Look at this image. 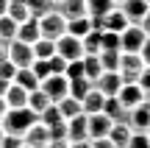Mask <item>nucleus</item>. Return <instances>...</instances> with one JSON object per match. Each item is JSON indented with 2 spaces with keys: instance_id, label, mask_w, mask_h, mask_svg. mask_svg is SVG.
Instances as JSON below:
<instances>
[{
  "instance_id": "58836bf2",
  "label": "nucleus",
  "mask_w": 150,
  "mask_h": 148,
  "mask_svg": "<svg viewBox=\"0 0 150 148\" xmlns=\"http://www.w3.org/2000/svg\"><path fill=\"white\" fill-rule=\"evenodd\" d=\"M67 78H83V59H75V61H67V70H64Z\"/></svg>"
},
{
  "instance_id": "a211bd4d",
  "label": "nucleus",
  "mask_w": 150,
  "mask_h": 148,
  "mask_svg": "<svg viewBox=\"0 0 150 148\" xmlns=\"http://www.w3.org/2000/svg\"><path fill=\"white\" fill-rule=\"evenodd\" d=\"M17 39H20V42H28V45H33L39 39V20H36V17H28L25 22H20Z\"/></svg>"
},
{
  "instance_id": "f3484780",
  "label": "nucleus",
  "mask_w": 150,
  "mask_h": 148,
  "mask_svg": "<svg viewBox=\"0 0 150 148\" xmlns=\"http://www.w3.org/2000/svg\"><path fill=\"white\" fill-rule=\"evenodd\" d=\"M11 84H17V87H22L25 92H31V89L39 87V78L33 76L31 67H17V70H14V78H11Z\"/></svg>"
},
{
  "instance_id": "864d4df0",
  "label": "nucleus",
  "mask_w": 150,
  "mask_h": 148,
  "mask_svg": "<svg viewBox=\"0 0 150 148\" xmlns=\"http://www.w3.org/2000/svg\"><path fill=\"white\" fill-rule=\"evenodd\" d=\"M6 109H8V106H6V101L0 98V120H3V115H6Z\"/></svg>"
},
{
  "instance_id": "4d7b16f0",
  "label": "nucleus",
  "mask_w": 150,
  "mask_h": 148,
  "mask_svg": "<svg viewBox=\"0 0 150 148\" xmlns=\"http://www.w3.org/2000/svg\"><path fill=\"white\" fill-rule=\"evenodd\" d=\"M20 148H31V145H25V143H22V145H20Z\"/></svg>"
},
{
  "instance_id": "6ab92c4d",
  "label": "nucleus",
  "mask_w": 150,
  "mask_h": 148,
  "mask_svg": "<svg viewBox=\"0 0 150 148\" xmlns=\"http://www.w3.org/2000/svg\"><path fill=\"white\" fill-rule=\"evenodd\" d=\"M3 101H6L8 109H22V106H28V92H25L22 87H17V84H11V87L6 89Z\"/></svg>"
},
{
  "instance_id": "6e6552de",
  "label": "nucleus",
  "mask_w": 150,
  "mask_h": 148,
  "mask_svg": "<svg viewBox=\"0 0 150 148\" xmlns=\"http://www.w3.org/2000/svg\"><path fill=\"white\" fill-rule=\"evenodd\" d=\"M56 53L67 61H75V59H83V45H81V39L64 34V36L56 39Z\"/></svg>"
},
{
  "instance_id": "79ce46f5",
  "label": "nucleus",
  "mask_w": 150,
  "mask_h": 148,
  "mask_svg": "<svg viewBox=\"0 0 150 148\" xmlns=\"http://www.w3.org/2000/svg\"><path fill=\"white\" fill-rule=\"evenodd\" d=\"M139 89L142 92H145V101H150V67H145V70H142V76H139Z\"/></svg>"
},
{
  "instance_id": "3c124183",
  "label": "nucleus",
  "mask_w": 150,
  "mask_h": 148,
  "mask_svg": "<svg viewBox=\"0 0 150 148\" xmlns=\"http://www.w3.org/2000/svg\"><path fill=\"white\" fill-rule=\"evenodd\" d=\"M8 87H11V81H6V78H0V98L6 95V89H8Z\"/></svg>"
},
{
  "instance_id": "13d9d810",
  "label": "nucleus",
  "mask_w": 150,
  "mask_h": 148,
  "mask_svg": "<svg viewBox=\"0 0 150 148\" xmlns=\"http://www.w3.org/2000/svg\"><path fill=\"white\" fill-rule=\"evenodd\" d=\"M111 148H125V145H111Z\"/></svg>"
},
{
  "instance_id": "5701e85b",
  "label": "nucleus",
  "mask_w": 150,
  "mask_h": 148,
  "mask_svg": "<svg viewBox=\"0 0 150 148\" xmlns=\"http://www.w3.org/2000/svg\"><path fill=\"white\" fill-rule=\"evenodd\" d=\"M6 17H11L14 22H25L28 17H31V11H28L25 0H8V6H6Z\"/></svg>"
},
{
  "instance_id": "a19ab883",
  "label": "nucleus",
  "mask_w": 150,
  "mask_h": 148,
  "mask_svg": "<svg viewBox=\"0 0 150 148\" xmlns=\"http://www.w3.org/2000/svg\"><path fill=\"white\" fill-rule=\"evenodd\" d=\"M31 70H33V76L42 81V78H47L50 76V67H47V61L45 59H33V64H31Z\"/></svg>"
},
{
  "instance_id": "412c9836",
  "label": "nucleus",
  "mask_w": 150,
  "mask_h": 148,
  "mask_svg": "<svg viewBox=\"0 0 150 148\" xmlns=\"http://www.w3.org/2000/svg\"><path fill=\"white\" fill-rule=\"evenodd\" d=\"M50 104H53V101H50V98H47V95H45V92H42V89H39V87L28 92V109H31V112H33V115H36V117L42 115V112L47 109Z\"/></svg>"
},
{
  "instance_id": "c756f323",
  "label": "nucleus",
  "mask_w": 150,
  "mask_h": 148,
  "mask_svg": "<svg viewBox=\"0 0 150 148\" xmlns=\"http://www.w3.org/2000/svg\"><path fill=\"white\" fill-rule=\"evenodd\" d=\"M100 73H103L100 59H97V56H83V78H86V81L100 78Z\"/></svg>"
},
{
  "instance_id": "423d86ee",
  "label": "nucleus",
  "mask_w": 150,
  "mask_h": 148,
  "mask_svg": "<svg viewBox=\"0 0 150 148\" xmlns=\"http://www.w3.org/2000/svg\"><path fill=\"white\" fill-rule=\"evenodd\" d=\"M145 31L139 25H128L125 31H120V50L122 53H139V48L145 45Z\"/></svg>"
},
{
  "instance_id": "052dcab7",
  "label": "nucleus",
  "mask_w": 150,
  "mask_h": 148,
  "mask_svg": "<svg viewBox=\"0 0 150 148\" xmlns=\"http://www.w3.org/2000/svg\"><path fill=\"white\" fill-rule=\"evenodd\" d=\"M56 3H61V0H53V6H56Z\"/></svg>"
},
{
  "instance_id": "09e8293b",
  "label": "nucleus",
  "mask_w": 150,
  "mask_h": 148,
  "mask_svg": "<svg viewBox=\"0 0 150 148\" xmlns=\"http://www.w3.org/2000/svg\"><path fill=\"white\" fill-rule=\"evenodd\" d=\"M45 148H70V143L67 140H53V143H47Z\"/></svg>"
},
{
  "instance_id": "7ed1b4c3",
  "label": "nucleus",
  "mask_w": 150,
  "mask_h": 148,
  "mask_svg": "<svg viewBox=\"0 0 150 148\" xmlns=\"http://www.w3.org/2000/svg\"><path fill=\"white\" fill-rule=\"evenodd\" d=\"M142 70H145V64H142L139 53H122L120 50V78H122V84H136L142 76Z\"/></svg>"
},
{
  "instance_id": "aec40b11",
  "label": "nucleus",
  "mask_w": 150,
  "mask_h": 148,
  "mask_svg": "<svg viewBox=\"0 0 150 148\" xmlns=\"http://www.w3.org/2000/svg\"><path fill=\"white\" fill-rule=\"evenodd\" d=\"M103 28H106V31L120 34V31H125V28H128V20H125V14L117 9V6H114V9L108 11L106 17H103Z\"/></svg>"
},
{
  "instance_id": "2eb2a0df",
  "label": "nucleus",
  "mask_w": 150,
  "mask_h": 148,
  "mask_svg": "<svg viewBox=\"0 0 150 148\" xmlns=\"http://www.w3.org/2000/svg\"><path fill=\"white\" fill-rule=\"evenodd\" d=\"M56 11H59L64 20L89 17V11H86V0H61V3H56Z\"/></svg>"
},
{
  "instance_id": "20e7f679",
  "label": "nucleus",
  "mask_w": 150,
  "mask_h": 148,
  "mask_svg": "<svg viewBox=\"0 0 150 148\" xmlns=\"http://www.w3.org/2000/svg\"><path fill=\"white\" fill-rule=\"evenodd\" d=\"M39 89H42L53 104H59V101L67 98V92H70V81H67V76H47V78L39 81Z\"/></svg>"
},
{
  "instance_id": "c03bdc74",
  "label": "nucleus",
  "mask_w": 150,
  "mask_h": 148,
  "mask_svg": "<svg viewBox=\"0 0 150 148\" xmlns=\"http://www.w3.org/2000/svg\"><path fill=\"white\" fill-rule=\"evenodd\" d=\"M14 70H17V67L11 64L8 59H6V61H0V78H6V81H11V78H14Z\"/></svg>"
},
{
  "instance_id": "603ef678",
  "label": "nucleus",
  "mask_w": 150,
  "mask_h": 148,
  "mask_svg": "<svg viewBox=\"0 0 150 148\" xmlns=\"http://www.w3.org/2000/svg\"><path fill=\"white\" fill-rule=\"evenodd\" d=\"M70 148H89V140H81V143H70Z\"/></svg>"
},
{
  "instance_id": "ddd939ff",
  "label": "nucleus",
  "mask_w": 150,
  "mask_h": 148,
  "mask_svg": "<svg viewBox=\"0 0 150 148\" xmlns=\"http://www.w3.org/2000/svg\"><path fill=\"white\" fill-rule=\"evenodd\" d=\"M81 140H89V129H86V115H75L67 120V143H81Z\"/></svg>"
},
{
  "instance_id": "cd10ccee",
  "label": "nucleus",
  "mask_w": 150,
  "mask_h": 148,
  "mask_svg": "<svg viewBox=\"0 0 150 148\" xmlns=\"http://www.w3.org/2000/svg\"><path fill=\"white\" fill-rule=\"evenodd\" d=\"M25 6H28V11H31V17H45V14H50V11L56 9L53 6V0H25Z\"/></svg>"
},
{
  "instance_id": "9d476101",
  "label": "nucleus",
  "mask_w": 150,
  "mask_h": 148,
  "mask_svg": "<svg viewBox=\"0 0 150 148\" xmlns=\"http://www.w3.org/2000/svg\"><path fill=\"white\" fill-rule=\"evenodd\" d=\"M117 9L125 14L128 25H139V22L145 20V14H147V9H150V6H147V0H122Z\"/></svg>"
},
{
  "instance_id": "8fccbe9b",
  "label": "nucleus",
  "mask_w": 150,
  "mask_h": 148,
  "mask_svg": "<svg viewBox=\"0 0 150 148\" xmlns=\"http://www.w3.org/2000/svg\"><path fill=\"white\" fill-rule=\"evenodd\" d=\"M6 59H8V42L0 39V61H6Z\"/></svg>"
},
{
  "instance_id": "b1692460",
  "label": "nucleus",
  "mask_w": 150,
  "mask_h": 148,
  "mask_svg": "<svg viewBox=\"0 0 150 148\" xmlns=\"http://www.w3.org/2000/svg\"><path fill=\"white\" fill-rule=\"evenodd\" d=\"M89 17H78V20H67V34L75 39H83L86 34H89Z\"/></svg>"
},
{
  "instance_id": "f8f14e48",
  "label": "nucleus",
  "mask_w": 150,
  "mask_h": 148,
  "mask_svg": "<svg viewBox=\"0 0 150 148\" xmlns=\"http://www.w3.org/2000/svg\"><path fill=\"white\" fill-rule=\"evenodd\" d=\"M117 98H120V104H122V109L128 112V109H134V106H139L142 101H145V92L139 89V84H122Z\"/></svg>"
},
{
  "instance_id": "4be33fe9",
  "label": "nucleus",
  "mask_w": 150,
  "mask_h": 148,
  "mask_svg": "<svg viewBox=\"0 0 150 148\" xmlns=\"http://www.w3.org/2000/svg\"><path fill=\"white\" fill-rule=\"evenodd\" d=\"M103 115H108L114 123H125V115H128V112L122 109L117 95H111V98H106V104H103Z\"/></svg>"
},
{
  "instance_id": "9b49d317",
  "label": "nucleus",
  "mask_w": 150,
  "mask_h": 148,
  "mask_svg": "<svg viewBox=\"0 0 150 148\" xmlns=\"http://www.w3.org/2000/svg\"><path fill=\"white\" fill-rule=\"evenodd\" d=\"M92 87L100 89L106 98H111V95H117V92H120V87H122V78H120V73L103 70V73H100V78H95V81H92Z\"/></svg>"
},
{
  "instance_id": "473e14b6",
  "label": "nucleus",
  "mask_w": 150,
  "mask_h": 148,
  "mask_svg": "<svg viewBox=\"0 0 150 148\" xmlns=\"http://www.w3.org/2000/svg\"><path fill=\"white\" fill-rule=\"evenodd\" d=\"M128 137H131L128 123H114L111 132H108V140H111L114 145H125V143H128Z\"/></svg>"
},
{
  "instance_id": "c9c22d12",
  "label": "nucleus",
  "mask_w": 150,
  "mask_h": 148,
  "mask_svg": "<svg viewBox=\"0 0 150 148\" xmlns=\"http://www.w3.org/2000/svg\"><path fill=\"white\" fill-rule=\"evenodd\" d=\"M100 50H120V34L100 31Z\"/></svg>"
},
{
  "instance_id": "4468645a",
  "label": "nucleus",
  "mask_w": 150,
  "mask_h": 148,
  "mask_svg": "<svg viewBox=\"0 0 150 148\" xmlns=\"http://www.w3.org/2000/svg\"><path fill=\"white\" fill-rule=\"evenodd\" d=\"M22 143L25 145H31V148H45L50 143V134H47V126H45V123H33L31 129H28L25 134H22Z\"/></svg>"
},
{
  "instance_id": "37998d69",
  "label": "nucleus",
  "mask_w": 150,
  "mask_h": 148,
  "mask_svg": "<svg viewBox=\"0 0 150 148\" xmlns=\"http://www.w3.org/2000/svg\"><path fill=\"white\" fill-rule=\"evenodd\" d=\"M22 145V137H17V134H3V140H0V148H20Z\"/></svg>"
},
{
  "instance_id": "de8ad7c7",
  "label": "nucleus",
  "mask_w": 150,
  "mask_h": 148,
  "mask_svg": "<svg viewBox=\"0 0 150 148\" xmlns=\"http://www.w3.org/2000/svg\"><path fill=\"white\" fill-rule=\"evenodd\" d=\"M139 28L145 31V36H150V9H147V14H145V20L139 22Z\"/></svg>"
},
{
  "instance_id": "ea45409f",
  "label": "nucleus",
  "mask_w": 150,
  "mask_h": 148,
  "mask_svg": "<svg viewBox=\"0 0 150 148\" xmlns=\"http://www.w3.org/2000/svg\"><path fill=\"white\" fill-rule=\"evenodd\" d=\"M47 134H50V143H53V140H67V120L47 126Z\"/></svg>"
},
{
  "instance_id": "680f3d73",
  "label": "nucleus",
  "mask_w": 150,
  "mask_h": 148,
  "mask_svg": "<svg viewBox=\"0 0 150 148\" xmlns=\"http://www.w3.org/2000/svg\"><path fill=\"white\" fill-rule=\"evenodd\" d=\"M147 140H150V129H147Z\"/></svg>"
},
{
  "instance_id": "39448f33",
  "label": "nucleus",
  "mask_w": 150,
  "mask_h": 148,
  "mask_svg": "<svg viewBox=\"0 0 150 148\" xmlns=\"http://www.w3.org/2000/svg\"><path fill=\"white\" fill-rule=\"evenodd\" d=\"M125 123H128L131 132H142V134H147V129H150V101H142L139 106L128 109Z\"/></svg>"
},
{
  "instance_id": "bb28decb",
  "label": "nucleus",
  "mask_w": 150,
  "mask_h": 148,
  "mask_svg": "<svg viewBox=\"0 0 150 148\" xmlns=\"http://www.w3.org/2000/svg\"><path fill=\"white\" fill-rule=\"evenodd\" d=\"M111 9H114V0H86L89 17H106Z\"/></svg>"
},
{
  "instance_id": "6e6d98bb",
  "label": "nucleus",
  "mask_w": 150,
  "mask_h": 148,
  "mask_svg": "<svg viewBox=\"0 0 150 148\" xmlns=\"http://www.w3.org/2000/svg\"><path fill=\"white\" fill-rule=\"evenodd\" d=\"M120 3H122V0H114V6H120Z\"/></svg>"
},
{
  "instance_id": "f704fd0d",
  "label": "nucleus",
  "mask_w": 150,
  "mask_h": 148,
  "mask_svg": "<svg viewBox=\"0 0 150 148\" xmlns=\"http://www.w3.org/2000/svg\"><path fill=\"white\" fill-rule=\"evenodd\" d=\"M36 120H39V123H45V126H53V123H61V120H64V117H61L59 106H56V104H50L47 109H45L42 115L36 117Z\"/></svg>"
},
{
  "instance_id": "5fc2aeb1",
  "label": "nucleus",
  "mask_w": 150,
  "mask_h": 148,
  "mask_svg": "<svg viewBox=\"0 0 150 148\" xmlns=\"http://www.w3.org/2000/svg\"><path fill=\"white\" fill-rule=\"evenodd\" d=\"M6 6H8V0H0V17L6 14Z\"/></svg>"
},
{
  "instance_id": "393cba45",
  "label": "nucleus",
  "mask_w": 150,
  "mask_h": 148,
  "mask_svg": "<svg viewBox=\"0 0 150 148\" xmlns=\"http://www.w3.org/2000/svg\"><path fill=\"white\" fill-rule=\"evenodd\" d=\"M31 48H33V59H45V61H47L50 56L56 53V42H50V39H42V36H39L36 42L31 45Z\"/></svg>"
},
{
  "instance_id": "49530a36",
  "label": "nucleus",
  "mask_w": 150,
  "mask_h": 148,
  "mask_svg": "<svg viewBox=\"0 0 150 148\" xmlns=\"http://www.w3.org/2000/svg\"><path fill=\"white\" fill-rule=\"evenodd\" d=\"M114 143L108 137H100V140H89V148H111Z\"/></svg>"
},
{
  "instance_id": "72a5a7b5",
  "label": "nucleus",
  "mask_w": 150,
  "mask_h": 148,
  "mask_svg": "<svg viewBox=\"0 0 150 148\" xmlns=\"http://www.w3.org/2000/svg\"><path fill=\"white\" fill-rule=\"evenodd\" d=\"M17 28H20V22H14L11 17H0V39L3 42H11V39H17Z\"/></svg>"
},
{
  "instance_id": "7c9ffc66",
  "label": "nucleus",
  "mask_w": 150,
  "mask_h": 148,
  "mask_svg": "<svg viewBox=\"0 0 150 148\" xmlns=\"http://www.w3.org/2000/svg\"><path fill=\"white\" fill-rule=\"evenodd\" d=\"M81 45H83V56H97L100 53V31H89L81 39Z\"/></svg>"
},
{
  "instance_id": "c85d7f7f",
  "label": "nucleus",
  "mask_w": 150,
  "mask_h": 148,
  "mask_svg": "<svg viewBox=\"0 0 150 148\" xmlns=\"http://www.w3.org/2000/svg\"><path fill=\"white\" fill-rule=\"evenodd\" d=\"M97 59H100V67H103V70H111V73L120 70V50H100Z\"/></svg>"
},
{
  "instance_id": "dca6fc26",
  "label": "nucleus",
  "mask_w": 150,
  "mask_h": 148,
  "mask_svg": "<svg viewBox=\"0 0 150 148\" xmlns=\"http://www.w3.org/2000/svg\"><path fill=\"white\" fill-rule=\"evenodd\" d=\"M103 104H106V95L92 87L89 92L81 98V112H83V115H97V112H103Z\"/></svg>"
},
{
  "instance_id": "f03ea898",
  "label": "nucleus",
  "mask_w": 150,
  "mask_h": 148,
  "mask_svg": "<svg viewBox=\"0 0 150 148\" xmlns=\"http://www.w3.org/2000/svg\"><path fill=\"white\" fill-rule=\"evenodd\" d=\"M67 34V20L59 14V11H50V14L39 17V36L42 39H50V42H56L59 36H64Z\"/></svg>"
},
{
  "instance_id": "e433bc0d",
  "label": "nucleus",
  "mask_w": 150,
  "mask_h": 148,
  "mask_svg": "<svg viewBox=\"0 0 150 148\" xmlns=\"http://www.w3.org/2000/svg\"><path fill=\"white\" fill-rule=\"evenodd\" d=\"M47 67H50V76H64V70H67V59H61L59 53H53L47 59Z\"/></svg>"
},
{
  "instance_id": "0eeeda50",
  "label": "nucleus",
  "mask_w": 150,
  "mask_h": 148,
  "mask_svg": "<svg viewBox=\"0 0 150 148\" xmlns=\"http://www.w3.org/2000/svg\"><path fill=\"white\" fill-rule=\"evenodd\" d=\"M8 61L14 67H31L33 64V48L28 42L11 39V42H8Z\"/></svg>"
},
{
  "instance_id": "f257e3e1",
  "label": "nucleus",
  "mask_w": 150,
  "mask_h": 148,
  "mask_svg": "<svg viewBox=\"0 0 150 148\" xmlns=\"http://www.w3.org/2000/svg\"><path fill=\"white\" fill-rule=\"evenodd\" d=\"M33 123H36V115H33L28 106H22V109H6L3 120H0V129H3V134H17V137H22Z\"/></svg>"
},
{
  "instance_id": "4c0bfd02",
  "label": "nucleus",
  "mask_w": 150,
  "mask_h": 148,
  "mask_svg": "<svg viewBox=\"0 0 150 148\" xmlns=\"http://www.w3.org/2000/svg\"><path fill=\"white\" fill-rule=\"evenodd\" d=\"M125 148H150V140H147V134H142V132H131Z\"/></svg>"
},
{
  "instance_id": "bf43d9fd",
  "label": "nucleus",
  "mask_w": 150,
  "mask_h": 148,
  "mask_svg": "<svg viewBox=\"0 0 150 148\" xmlns=\"http://www.w3.org/2000/svg\"><path fill=\"white\" fill-rule=\"evenodd\" d=\"M0 140H3V129H0Z\"/></svg>"
},
{
  "instance_id": "2f4dec72",
  "label": "nucleus",
  "mask_w": 150,
  "mask_h": 148,
  "mask_svg": "<svg viewBox=\"0 0 150 148\" xmlns=\"http://www.w3.org/2000/svg\"><path fill=\"white\" fill-rule=\"evenodd\" d=\"M67 81H70V92H67V95L75 98V101H81L92 89V81H86V78H67Z\"/></svg>"
},
{
  "instance_id": "e2e57ef3",
  "label": "nucleus",
  "mask_w": 150,
  "mask_h": 148,
  "mask_svg": "<svg viewBox=\"0 0 150 148\" xmlns=\"http://www.w3.org/2000/svg\"><path fill=\"white\" fill-rule=\"evenodd\" d=\"M147 6H150V0H147Z\"/></svg>"
},
{
  "instance_id": "1a4fd4ad",
  "label": "nucleus",
  "mask_w": 150,
  "mask_h": 148,
  "mask_svg": "<svg viewBox=\"0 0 150 148\" xmlns=\"http://www.w3.org/2000/svg\"><path fill=\"white\" fill-rule=\"evenodd\" d=\"M111 126H114V120H111L108 115H103V112H97V115H86V129H89V140L108 137Z\"/></svg>"
},
{
  "instance_id": "a18cd8bd",
  "label": "nucleus",
  "mask_w": 150,
  "mask_h": 148,
  "mask_svg": "<svg viewBox=\"0 0 150 148\" xmlns=\"http://www.w3.org/2000/svg\"><path fill=\"white\" fill-rule=\"evenodd\" d=\"M139 59H142V64H145V67H150V36L145 39V45L139 48Z\"/></svg>"
},
{
  "instance_id": "a878e982",
  "label": "nucleus",
  "mask_w": 150,
  "mask_h": 148,
  "mask_svg": "<svg viewBox=\"0 0 150 148\" xmlns=\"http://www.w3.org/2000/svg\"><path fill=\"white\" fill-rule=\"evenodd\" d=\"M56 106H59V112H61V117H64V120H70V117L81 115V101L70 98V95H67V98H61Z\"/></svg>"
}]
</instances>
